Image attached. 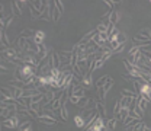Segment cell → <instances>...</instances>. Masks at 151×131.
Here are the masks:
<instances>
[{
    "instance_id": "1",
    "label": "cell",
    "mask_w": 151,
    "mask_h": 131,
    "mask_svg": "<svg viewBox=\"0 0 151 131\" xmlns=\"http://www.w3.org/2000/svg\"><path fill=\"white\" fill-rule=\"evenodd\" d=\"M37 69L38 67L31 66V64H25V66H22V67H18V69L15 70V80L31 83V79L37 75Z\"/></svg>"
},
{
    "instance_id": "2",
    "label": "cell",
    "mask_w": 151,
    "mask_h": 131,
    "mask_svg": "<svg viewBox=\"0 0 151 131\" xmlns=\"http://www.w3.org/2000/svg\"><path fill=\"white\" fill-rule=\"evenodd\" d=\"M1 54H3V58H4L6 61H10V63H12L15 58H19V51L15 50V48H3Z\"/></svg>"
},
{
    "instance_id": "3",
    "label": "cell",
    "mask_w": 151,
    "mask_h": 131,
    "mask_svg": "<svg viewBox=\"0 0 151 131\" xmlns=\"http://www.w3.org/2000/svg\"><path fill=\"white\" fill-rule=\"evenodd\" d=\"M1 125H3V127H7V128H19V125H20V118H19L18 115H15V117H12V118H9V119H4V121L1 122Z\"/></svg>"
},
{
    "instance_id": "4",
    "label": "cell",
    "mask_w": 151,
    "mask_h": 131,
    "mask_svg": "<svg viewBox=\"0 0 151 131\" xmlns=\"http://www.w3.org/2000/svg\"><path fill=\"white\" fill-rule=\"evenodd\" d=\"M58 56L61 60V67L71 64V51H58Z\"/></svg>"
},
{
    "instance_id": "5",
    "label": "cell",
    "mask_w": 151,
    "mask_h": 131,
    "mask_svg": "<svg viewBox=\"0 0 151 131\" xmlns=\"http://www.w3.org/2000/svg\"><path fill=\"white\" fill-rule=\"evenodd\" d=\"M38 121L41 124H47V125H55V122H57V119L52 115H41L38 118Z\"/></svg>"
},
{
    "instance_id": "6",
    "label": "cell",
    "mask_w": 151,
    "mask_h": 131,
    "mask_svg": "<svg viewBox=\"0 0 151 131\" xmlns=\"http://www.w3.org/2000/svg\"><path fill=\"white\" fill-rule=\"evenodd\" d=\"M32 3V6L39 10L41 13H44L45 12V9H47V6H48V1H45V0H35V1H31Z\"/></svg>"
},
{
    "instance_id": "7",
    "label": "cell",
    "mask_w": 151,
    "mask_h": 131,
    "mask_svg": "<svg viewBox=\"0 0 151 131\" xmlns=\"http://www.w3.org/2000/svg\"><path fill=\"white\" fill-rule=\"evenodd\" d=\"M81 85L86 88V89H89V88H92V72H86L84 73V77H83V80H81Z\"/></svg>"
},
{
    "instance_id": "8",
    "label": "cell",
    "mask_w": 151,
    "mask_h": 131,
    "mask_svg": "<svg viewBox=\"0 0 151 131\" xmlns=\"http://www.w3.org/2000/svg\"><path fill=\"white\" fill-rule=\"evenodd\" d=\"M71 86H73V93H71V96H78V98H83L84 96V88L83 86H80L77 83L71 85Z\"/></svg>"
},
{
    "instance_id": "9",
    "label": "cell",
    "mask_w": 151,
    "mask_h": 131,
    "mask_svg": "<svg viewBox=\"0 0 151 131\" xmlns=\"http://www.w3.org/2000/svg\"><path fill=\"white\" fill-rule=\"evenodd\" d=\"M134 101H135V98H131V96H122V99L119 101L121 108H129Z\"/></svg>"
},
{
    "instance_id": "10",
    "label": "cell",
    "mask_w": 151,
    "mask_h": 131,
    "mask_svg": "<svg viewBox=\"0 0 151 131\" xmlns=\"http://www.w3.org/2000/svg\"><path fill=\"white\" fill-rule=\"evenodd\" d=\"M37 31H32V29H23L20 32V38H25V39H34L35 38Z\"/></svg>"
},
{
    "instance_id": "11",
    "label": "cell",
    "mask_w": 151,
    "mask_h": 131,
    "mask_svg": "<svg viewBox=\"0 0 151 131\" xmlns=\"http://www.w3.org/2000/svg\"><path fill=\"white\" fill-rule=\"evenodd\" d=\"M90 101H92V99H90L89 96H83V98H81V99L78 101V103H77V106L80 108V111H83V109H86Z\"/></svg>"
},
{
    "instance_id": "12",
    "label": "cell",
    "mask_w": 151,
    "mask_h": 131,
    "mask_svg": "<svg viewBox=\"0 0 151 131\" xmlns=\"http://www.w3.org/2000/svg\"><path fill=\"white\" fill-rule=\"evenodd\" d=\"M13 18H15V16H13L12 13H10L9 16H0V23H1V28L4 29V28H6V26H7V25H9V23L13 20Z\"/></svg>"
},
{
    "instance_id": "13",
    "label": "cell",
    "mask_w": 151,
    "mask_h": 131,
    "mask_svg": "<svg viewBox=\"0 0 151 131\" xmlns=\"http://www.w3.org/2000/svg\"><path fill=\"white\" fill-rule=\"evenodd\" d=\"M73 75H74L76 77L80 80V82H81V80H83V77H84V72H83V70H81V69H80V67L76 64V66H73Z\"/></svg>"
},
{
    "instance_id": "14",
    "label": "cell",
    "mask_w": 151,
    "mask_h": 131,
    "mask_svg": "<svg viewBox=\"0 0 151 131\" xmlns=\"http://www.w3.org/2000/svg\"><path fill=\"white\" fill-rule=\"evenodd\" d=\"M147 103H148V101H145L144 98H141V96L137 98V106H138L141 111H145V109H147Z\"/></svg>"
},
{
    "instance_id": "15",
    "label": "cell",
    "mask_w": 151,
    "mask_h": 131,
    "mask_svg": "<svg viewBox=\"0 0 151 131\" xmlns=\"http://www.w3.org/2000/svg\"><path fill=\"white\" fill-rule=\"evenodd\" d=\"M52 69H61V60H60V56L58 53H52Z\"/></svg>"
},
{
    "instance_id": "16",
    "label": "cell",
    "mask_w": 151,
    "mask_h": 131,
    "mask_svg": "<svg viewBox=\"0 0 151 131\" xmlns=\"http://www.w3.org/2000/svg\"><path fill=\"white\" fill-rule=\"evenodd\" d=\"M128 115H129V109L128 108H121V111L118 114V117H115L116 119H122V121H125L127 118H128Z\"/></svg>"
},
{
    "instance_id": "17",
    "label": "cell",
    "mask_w": 151,
    "mask_h": 131,
    "mask_svg": "<svg viewBox=\"0 0 151 131\" xmlns=\"http://www.w3.org/2000/svg\"><path fill=\"white\" fill-rule=\"evenodd\" d=\"M18 131H32V122H31V121H23V122L19 125Z\"/></svg>"
},
{
    "instance_id": "18",
    "label": "cell",
    "mask_w": 151,
    "mask_h": 131,
    "mask_svg": "<svg viewBox=\"0 0 151 131\" xmlns=\"http://www.w3.org/2000/svg\"><path fill=\"white\" fill-rule=\"evenodd\" d=\"M1 45H3V48H9V44H10V41H9V38L6 35V31L4 29H1Z\"/></svg>"
},
{
    "instance_id": "19",
    "label": "cell",
    "mask_w": 151,
    "mask_h": 131,
    "mask_svg": "<svg viewBox=\"0 0 151 131\" xmlns=\"http://www.w3.org/2000/svg\"><path fill=\"white\" fill-rule=\"evenodd\" d=\"M74 122L78 128H84V125H86V122H84V119H83V117H81L80 114H77L74 117Z\"/></svg>"
},
{
    "instance_id": "20",
    "label": "cell",
    "mask_w": 151,
    "mask_h": 131,
    "mask_svg": "<svg viewBox=\"0 0 151 131\" xmlns=\"http://www.w3.org/2000/svg\"><path fill=\"white\" fill-rule=\"evenodd\" d=\"M10 7H12V15H13V16H22V10L18 7L16 1H12V3H10Z\"/></svg>"
},
{
    "instance_id": "21",
    "label": "cell",
    "mask_w": 151,
    "mask_h": 131,
    "mask_svg": "<svg viewBox=\"0 0 151 131\" xmlns=\"http://www.w3.org/2000/svg\"><path fill=\"white\" fill-rule=\"evenodd\" d=\"M138 122H139L138 119H135V118H131V117H128V118H127V119L124 121V125H125V127H129V128H132V127H134V125H137Z\"/></svg>"
},
{
    "instance_id": "22",
    "label": "cell",
    "mask_w": 151,
    "mask_h": 131,
    "mask_svg": "<svg viewBox=\"0 0 151 131\" xmlns=\"http://www.w3.org/2000/svg\"><path fill=\"white\" fill-rule=\"evenodd\" d=\"M44 38H45V34H44L42 31H37V34H35V38H34V41H35V44L41 45V44H42V41H44Z\"/></svg>"
},
{
    "instance_id": "23",
    "label": "cell",
    "mask_w": 151,
    "mask_h": 131,
    "mask_svg": "<svg viewBox=\"0 0 151 131\" xmlns=\"http://www.w3.org/2000/svg\"><path fill=\"white\" fill-rule=\"evenodd\" d=\"M103 64H105V61H102L100 58H99V60H96L93 64H92V67L89 69V72H93V70H97V69H102V67H103Z\"/></svg>"
},
{
    "instance_id": "24",
    "label": "cell",
    "mask_w": 151,
    "mask_h": 131,
    "mask_svg": "<svg viewBox=\"0 0 151 131\" xmlns=\"http://www.w3.org/2000/svg\"><path fill=\"white\" fill-rule=\"evenodd\" d=\"M96 109L99 111V114H100L102 117L106 115V108H105V103H103V102H99V101H97V102H96Z\"/></svg>"
},
{
    "instance_id": "25",
    "label": "cell",
    "mask_w": 151,
    "mask_h": 131,
    "mask_svg": "<svg viewBox=\"0 0 151 131\" xmlns=\"http://www.w3.org/2000/svg\"><path fill=\"white\" fill-rule=\"evenodd\" d=\"M29 10H31V18L34 19V20H35V19H39V18H41V15H42V13H41L39 10H37V9H35L32 4L29 6Z\"/></svg>"
},
{
    "instance_id": "26",
    "label": "cell",
    "mask_w": 151,
    "mask_h": 131,
    "mask_svg": "<svg viewBox=\"0 0 151 131\" xmlns=\"http://www.w3.org/2000/svg\"><path fill=\"white\" fill-rule=\"evenodd\" d=\"M60 16H61V12L57 9V7H55V3H54V6H52V20H54V22H58Z\"/></svg>"
},
{
    "instance_id": "27",
    "label": "cell",
    "mask_w": 151,
    "mask_h": 131,
    "mask_svg": "<svg viewBox=\"0 0 151 131\" xmlns=\"http://www.w3.org/2000/svg\"><path fill=\"white\" fill-rule=\"evenodd\" d=\"M108 79H109V76H102L97 82H96V88L99 89V88H103V85L108 82Z\"/></svg>"
},
{
    "instance_id": "28",
    "label": "cell",
    "mask_w": 151,
    "mask_h": 131,
    "mask_svg": "<svg viewBox=\"0 0 151 131\" xmlns=\"http://www.w3.org/2000/svg\"><path fill=\"white\" fill-rule=\"evenodd\" d=\"M112 86H113V79H112V77H109V79H108V82L103 85V90L108 93V92L111 90V88H112Z\"/></svg>"
},
{
    "instance_id": "29",
    "label": "cell",
    "mask_w": 151,
    "mask_h": 131,
    "mask_svg": "<svg viewBox=\"0 0 151 131\" xmlns=\"http://www.w3.org/2000/svg\"><path fill=\"white\" fill-rule=\"evenodd\" d=\"M105 95H106V92L103 90V88H99V89H97V98H99V102H103V103H105Z\"/></svg>"
},
{
    "instance_id": "30",
    "label": "cell",
    "mask_w": 151,
    "mask_h": 131,
    "mask_svg": "<svg viewBox=\"0 0 151 131\" xmlns=\"http://www.w3.org/2000/svg\"><path fill=\"white\" fill-rule=\"evenodd\" d=\"M121 93H122V96H131V98H135V99L138 98V95L135 93V92L128 90V89H122V92H121Z\"/></svg>"
},
{
    "instance_id": "31",
    "label": "cell",
    "mask_w": 151,
    "mask_h": 131,
    "mask_svg": "<svg viewBox=\"0 0 151 131\" xmlns=\"http://www.w3.org/2000/svg\"><path fill=\"white\" fill-rule=\"evenodd\" d=\"M144 128H145V124L142 122V121H139L137 125H134L131 128V131H144Z\"/></svg>"
},
{
    "instance_id": "32",
    "label": "cell",
    "mask_w": 151,
    "mask_h": 131,
    "mask_svg": "<svg viewBox=\"0 0 151 131\" xmlns=\"http://www.w3.org/2000/svg\"><path fill=\"white\" fill-rule=\"evenodd\" d=\"M118 20H119V13H118L116 10H113L112 13H111V23H112V25H115Z\"/></svg>"
},
{
    "instance_id": "33",
    "label": "cell",
    "mask_w": 151,
    "mask_h": 131,
    "mask_svg": "<svg viewBox=\"0 0 151 131\" xmlns=\"http://www.w3.org/2000/svg\"><path fill=\"white\" fill-rule=\"evenodd\" d=\"M108 128L109 130H115L116 128V118L115 117L111 118V119H108Z\"/></svg>"
},
{
    "instance_id": "34",
    "label": "cell",
    "mask_w": 151,
    "mask_h": 131,
    "mask_svg": "<svg viewBox=\"0 0 151 131\" xmlns=\"http://www.w3.org/2000/svg\"><path fill=\"white\" fill-rule=\"evenodd\" d=\"M112 51H103V53H102V57H100V60H102V61H106V60H109V58H111V57H112Z\"/></svg>"
},
{
    "instance_id": "35",
    "label": "cell",
    "mask_w": 151,
    "mask_h": 131,
    "mask_svg": "<svg viewBox=\"0 0 151 131\" xmlns=\"http://www.w3.org/2000/svg\"><path fill=\"white\" fill-rule=\"evenodd\" d=\"M61 117H63V119H64V121H67V118H68V111H67L65 105H63V106H61Z\"/></svg>"
},
{
    "instance_id": "36",
    "label": "cell",
    "mask_w": 151,
    "mask_h": 131,
    "mask_svg": "<svg viewBox=\"0 0 151 131\" xmlns=\"http://www.w3.org/2000/svg\"><path fill=\"white\" fill-rule=\"evenodd\" d=\"M119 111H121V103H119V102H115V106H113V117H118Z\"/></svg>"
},
{
    "instance_id": "37",
    "label": "cell",
    "mask_w": 151,
    "mask_h": 131,
    "mask_svg": "<svg viewBox=\"0 0 151 131\" xmlns=\"http://www.w3.org/2000/svg\"><path fill=\"white\" fill-rule=\"evenodd\" d=\"M54 3H55V7H57V9H58V10L63 13V12H64V4H63V1H61V0H55Z\"/></svg>"
},
{
    "instance_id": "38",
    "label": "cell",
    "mask_w": 151,
    "mask_h": 131,
    "mask_svg": "<svg viewBox=\"0 0 151 131\" xmlns=\"http://www.w3.org/2000/svg\"><path fill=\"white\" fill-rule=\"evenodd\" d=\"M26 111H28V114H29V115H31L32 118H37V119L39 118V114H38L37 111H35V109H32V108H28Z\"/></svg>"
},
{
    "instance_id": "39",
    "label": "cell",
    "mask_w": 151,
    "mask_h": 131,
    "mask_svg": "<svg viewBox=\"0 0 151 131\" xmlns=\"http://www.w3.org/2000/svg\"><path fill=\"white\" fill-rule=\"evenodd\" d=\"M124 48H125V44H121V45H118V47L113 50V54H119V53H122V51H124Z\"/></svg>"
},
{
    "instance_id": "40",
    "label": "cell",
    "mask_w": 151,
    "mask_h": 131,
    "mask_svg": "<svg viewBox=\"0 0 151 131\" xmlns=\"http://www.w3.org/2000/svg\"><path fill=\"white\" fill-rule=\"evenodd\" d=\"M128 117H131V118H135V119H138V121H141V119H142V118H141V117H139L138 114L135 112L134 109H132V111H129V115H128Z\"/></svg>"
},
{
    "instance_id": "41",
    "label": "cell",
    "mask_w": 151,
    "mask_h": 131,
    "mask_svg": "<svg viewBox=\"0 0 151 131\" xmlns=\"http://www.w3.org/2000/svg\"><path fill=\"white\" fill-rule=\"evenodd\" d=\"M80 99H81V98H78V96H70V98H68V101H70L71 103H74V105L78 103V101H80Z\"/></svg>"
},
{
    "instance_id": "42",
    "label": "cell",
    "mask_w": 151,
    "mask_h": 131,
    "mask_svg": "<svg viewBox=\"0 0 151 131\" xmlns=\"http://www.w3.org/2000/svg\"><path fill=\"white\" fill-rule=\"evenodd\" d=\"M96 31H97V32H108V26H105V25H102V23H100V25L97 26V29H96Z\"/></svg>"
},
{
    "instance_id": "43",
    "label": "cell",
    "mask_w": 151,
    "mask_h": 131,
    "mask_svg": "<svg viewBox=\"0 0 151 131\" xmlns=\"http://www.w3.org/2000/svg\"><path fill=\"white\" fill-rule=\"evenodd\" d=\"M137 53H139V48L134 45V47H132L131 50H129V53H128V54H129V56H134V54H137Z\"/></svg>"
},
{
    "instance_id": "44",
    "label": "cell",
    "mask_w": 151,
    "mask_h": 131,
    "mask_svg": "<svg viewBox=\"0 0 151 131\" xmlns=\"http://www.w3.org/2000/svg\"><path fill=\"white\" fill-rule=\"evenodd\" d=\"M25 3H28V1H22V0H16V4H18V7L20 10H23V6H25Z\"/></svg>"
},
{
    "instance_id": "45",
    "label": "cell",
    "mask_w": 151,
    "mask_h": 131,
    "mask_svg": "<svg viewBox=\"0 0 151 131\" xmlns=\"http://www.w3.org/2000/svg\"><path fill=\"white\" fill-rule=\"evenodd\" d=\"M122 79H124V80H128V82H129V80H132V77L129 75H122Z\"/></svg>"
},
{
    "instance_id": "46",
    "label": "cell",
    "mask_w": 151,
    "mask_h": 131,
    "mask_svg": "<svg viewBox=\"0 0 151 131\" xmlns=\"http://www.w3.org/2000/svg\"><path fill=\"white\" fill-rule=\"evenodd\" d=\"M144 131H151V128H148V127H145V128H144Z\"/></svg>"
},
{
    "instance_id": "47",
    "label": "cell",
    "mask_w": 151,
    "mask_h": 131,
    "mask_svg": "<svg viewBox=\"0 0 151 131\" xmlns=\"http://www.w3.org/2000/svg\"><path fill=\"white\" fill-rule=\"evenodd\" d=\"M150 3H151V1H150Z\"/></svg>"
}]
</instances>
